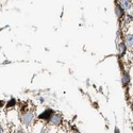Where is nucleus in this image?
<instances>
[{"mask_svg": "<svg viewBox=\"0 0 133 133\" xmlns=\"http://www.w3.org/2000/svg\"><path fill=\"white\" fill-rule=\"evenodd\" d=\"M33 118H34V114H33V112H31V111H28V112L24 113L23 116H21V121H23V124L25 126H29L32 123Z\"/></svg>", "mask_w": 133, "mask_h": 133, "instance_id": "1", "label": "nucleus"}, {"mask_svg": "<svg viewBox=\"0 0 133 133\" xmlns=\"http://www.w3.org/2000/svg\"><path fill=\"white\" fill-rule=\"evenodd\" d=\"M62 121H63V118H62V116L60 115V114H52V116L50 117V119H49V123H51L52 125H54V126H60L61 124H62Z\"/></svg>", "mask_w": 133, "mask_h": 133, "instance_id": "2", "label": "nucleus"}, {"mask_svg": "<svg viewBox=\"0 0 133 133\" xmlns=\"http://www.w3.org/2000/svg\"><path fill=\"white\" fill-rule=\"evenodd\" d=\"M52 114H53V111L50 110V109H48V110H46V111H44V112L38 116V118H39V119H43V120L49 121V119H50V117L52 116Z\"/></svg>", "mask_w": 133, "mask_h": 133, "instance_id": "3", "label": "nucleus"}, {"mask_svg": "<svg viewBox=\"0 0 133 133\" xmlns=\"http://www.w3.org/2000/svg\"><path fill=\"white\" fill-rule=\"evenodd\" d=\"M119 5L123 8V10L129 11V10L132 8V2H131V0H121Z\"/></svg>", "mask_w": 133, "mask_h": 133, "instance_id": "4", "label": "nucleus"}, {"mask_svg": "<svg viewBox=\"0 0 133 133\" xmlns=\"http://www.w3.org/2000/svg\"><path fill=\"white\" fill-rule=\"evenodd\" d=\"M125 45H126L127 48L132 49V46H133V36H132V34H129L125 37Z\"/></svg>", "mask_w": 133, "mask_h": 133, "instance_id": "5", "label": "nucleus"}, {"mask_svg": "<svg viewBox=\"0 0 133 133\" xmlns=\"http://www.w3.org/2000/svg\"><path fill=\"white\" fill-rule=\"evenodd\" d=\"M115 14L118 18H123L125 15V10H123V8H121L119 4H117L115 6Z\"/></svg>", "mask_w": 133, "mask_h": 133, "instance_id": "6", "label": "nucleus"}, {"mask_svg": "<svg viewBox=\"0 0 133 133\" xmlns=\"http://www.w3.org/2000/svg\"><path fill=\"white\" fill-rule=\"evenodd\" d=\"M130 76L128 72H124L123 77H121V83H123V86H127L130 83Z\"/></svg>", "mask_w": 133, "mask_h": 133, "instance_id": "7", "label": "nucleus"}, {"mask_svg": "<svg viewBox=\"0 0 133 133\" xmlns=\"http://www.w3.org/2000/svg\"><path fill=\"white\" fill-rule=\"evenodd\" d=\"M118 48H119V53H120V55H125V54H126L127 47H126V45H125V43H121V44H119Z\"/></svg>", "mask_w": 133, "mask_h": 133, "instance_id": "8", "label": "nucleus"}, {"mask_svg": "<svg viewBox=\"0 0 133 133\" xmlns=\"http://www.w3.org/2000/svg\"><path fill=\"white\" fill-rule=\"evenodd\" d=\"M6 104V108H13L15 104H16V100H15V98H12V99H10V101Z\"/></svg>", "mask_w": 133, "mask_h": 133, "instance_id": "9", "label": "nucleus"}, {"mask_svg": "<svg viewBox=\"0 0 133 133\" xmlns=\"http://www.w3.org/2000/svg\"><path fill=\"white\" fill-rule=\"evenodd\" d=\"M127 23H130V21H132V15H130V14H128L127 15Z\"/></svg>", "mask_w": 133, "mask_h": 133, "instance_id": "10", "label": "nucleus"}, {"mask_svg": "<svg viewBox=\"0 0 133 133\" xmlns=\"http://www.w3.org/2000/svg\"><path fill=\"white\" fill-rule=\"evenodd\" d=\"M5 105V102L3 101V100H0V108H2V107H4Z\"/></svg>", "mask_w": 133, "mask_h": 133, "instance_id": "11", "label": "nucleus"}, {"mask_svg": "<svg viewBox=\"0 0 133 133\" xmlns=\"http://www.w3.org/2000/svg\"><path fill=\"white\" fill-rule=\"evenodd\" d=\"M2 132H3V128L0 127V133H2Z\"/></svg>", "mask_w": 133, "mask_h": 133, "instance_id": "12", "label": "nucleus"}]
</instances>
